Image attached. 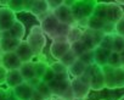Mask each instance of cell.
Instances as JSON below:
<instances>
[{"instance_id": "obj_1", "label": "cell", "mask_w": 124, "mask_h": 100, "mask_svg": "<svg viewBox=\"0 0 124 100\" xmlns=\"http://www.w3.org/2000/svg\"><path fill=\"white\" fill-rule=\"evenodd\" d=\"M96 3L97 1H93V0H88V1H74V4L71 6V11H72V15H73L78 27L85 28V22L93 15Z\"/></svg>"}, {"instance_id": "obj_2", "label": "cell", "mask_w": 124, "mask_h": 100, "mask_svg": "<svg viewBox=\"0 0 124 100\" xmlns=\"http://www.w3.org/2000/svg\"><path fill=\"white\" fill-rule=\"evenodd\" d=\"M27 44L29 45L31 50L33 51L34 56H40L43 50L46 45V35L43 33L39 25L32 26L29 34L27 37Z\"/></svg>"}, {"instance_id": "obj_3", "label": "cell", "mask_w": 124, "mask_h": 100, "mask_svg": "<svg viewBox=\"0 0 124 100\" xmlns=\"http://www.w3.org/2000/svg\"><path fill=\"white\" fill-rule=\"evenodd\" d=\"M105 33L101 32V31H90V29H84L83 32V35L80 38V42L85 45V48L89 50V51H91V50L96 49L102 38H103Z\"/></svg>"}, {"instance_id": "obj_4", "label": "cell", "mask_w": 124, "mask_h": 100, "mask_svg": "<svg viewBox=\"0 0 124 100\" xmlns=\"http://www.w3.org/2000/svg\"><path fill=\"white\" fill-rule=\"evenodd\" d=\"M54 16L57 18V21L60 23H63V25H68V26H77V22L72 15V11H71V8L66 6L62 4L61 6H58L56 10L52 11Z\"/></svg>"}, {"instance_id": "obj_5", "label": "cell", "mask_w": 124, "mask_h": 100, "mask_svg": "<svg viewBox=\"0 0 124 100\" xmlns=\"http://www.w3.org/2000/svg\"><path fill=\"white\" fill-rule=\"evenodd\" d=\"M71 88L73 90L76 100H85L89 96L90 87L79 78H71Z\"/></svg>"}, {"instance_id": "obj_6", "label": "cell", "mask_w": 124, "mask_h": 100, "mask_svg": "<svg viewBox=\"0 0 124 100\" xmlns=\"http://www.w3.org/2000/svg\"><path fill=\"white\" fill-rule=\"evenodd\" d=\"M17 21L16 14L9 8H0V32L9 31L12 25Z\"/></svg>"}, {"instance_id": "obj_7", "label": "cell", "mask_w": 124, "mask_h": 100, "mask_svg": "<svg viewBox=\"0 0 124 100\" xmlns=\"http://www.w3.org/2000/svg\"><path fill=\"white\" fill-rule=\"evenodd\" d=\"M70 50H71V44L67 40H54L50 45V54L56 61H58Z\"/></svg>"}, {"instance_id": "obj_8", "label": "cell", "mask_w": 124, "mask_h": 100, "mask_svg": "<svg viewBox=\"0 0 124 100\" xmlns=\"http://www.w3.org/2000/svg\"><path fill=\"white\" fill-rule=\"evenodd\" d=\"M20 73L22 75V78L24 82H28L31 85H35L40 79L37 78V75H35V67H34V62L31 61V62H26V64H22V66L20 67Z\"/></svg>"}, {"instance_id": "obj_9", "label": "cell", "mask_w": 124, "mask_h": 100, "mask_svg": "<svg viewBox=\"0 0 124 100\" xmlns=\"http://www.w3.org/2000/svg\"><path fill=\"white\" fill-rule=\"evenodd\" d=\"M58 23H60V22L57 21V18H56V17L54 16V14L50 11V12L46 15V17L40 22L39 26H40L43 33L51 39L52 35H54V33H55V31H56V28H57V26H58Z\"/></svg>"}, {"instance_id": "obj_10", "label": "cell", "mask_w": 124, "mask_h": 100, "mask_svg": "<svg viewBox=\"0 0 124 100\" xmlns=\"http://www.w3.org/2000/svg\"><path fill=\"white\" fill-rule=\"evenodd\" d=\"M27 12H31L32 15H34L35 17L49 12V8H47V3L46 0H27V8H26Z\"/></svg>"}, {"instance_id": "obj_11", "label": "cell", "mask_w": 124, "mask_h": 100, "mask_svg": "<svg viewBox=\"0 0 124 100\" xmlns=\"http://www.w3.org/2000/svg\"><path fill=\"white\" fill-rule=\"evenodd\" d=\"M21 40H17L15 38H12L10 35V33L6 32H1V37H0V46H1L3 53H15L16 49L18 46Z\"/></svg>"}, {"instance_id": "obj_12", "label": "cell", "mask_w": 124, "mask_h": 100, "mask_svg": "<svg viewBox=\"0 0 124 100\" xmlns=\"http://www.w3.org/2000/svg\"><path fill=\"white\" fill-rule=\"evenodd\" d=\"M11 92H12V95L15 96V99H17V100H31L32 94L34 92V87L31 85L28 82H23L20 85L11 89Z\"/></svg>"}, {"instance_id": "obj_13", "label": "cell", "mask_w": 124, "mask_h": 100, "mask_svg": "<svg viewBox=\"0 0 124 100\" xmlns=\"http://www.w3.org/2000/svg\"><path fill=\"white\" fill-rule=\"evenodd\" d=\"M0 65L8 71H12V70H20L22 62L20 61V59L15 53H5L0 58Z\"/></svg>"}, {"instance_id": "obj_14", "label": "cell", "mask_w": 124, "mask_h": 100, "mask_svg": "<svg viewBox=\"0 0 124 100\" xmlns=\"http://www.w3.org/2000/svg\"><path fill=\"white\" fill-rule=\"evenodd\" d=\"M124 10L122 6H119L116 3H107V15H106V21L108 23L116 25L119 20L123 18Z\"/></svg>"}, {"instance_id": "obj_15", "label": "cell", "mask_w": 124, "mask_h": 100, "mask_svg": "<svg viewBox=\"0 0 124 100\" xmlns=\"http://www.w3.org/2000/svg\"><path fill=\"white\" fill-rule=\"evenodd\" d=\"M15 54L17 55V58L20 59V61L22 64L31 62L33 60V58H34V54H33V51L31 50V48H29V45L27 44L26 40H21L20 42Z\"/></svg>"}, {"instance_id": "obj_16", "label": "cell", "mask_w": 124, "mask_h": 100, "mask_svg": "<svg viewBox=\"0 0 124 100\" xmlns=\"http://www.w3.org/2000/svg\"><path fill=\"white\" fill-rule=\"evenodd\" d=\"M71 84V79H65V81H57V79H52L51 82L47 83L50 90H51V94L55 95V96H60L62 93H63Z\"/></svg>"}, {"instance_id": "obj_17", "label": "cell", "mask_w": 124, "mask_h": 100, "mask_svg": "<svg viewBox=\"0 0 124 100\" xmlns=\"http://www.w3.org/2000/svg\"><path fill=\"white\" fill-rule=\"evenodd\" d=\"M89 87H90V90H95V92H100L105 88V77H103V72L101 67L91 76Z\"/></svg>"}, {"instance_id": "obj_18", "label": "cell", "mask_w": 124, "mask_h": 100, "mask_svg": "<svg viewBox=\"0 0 124 100\" xmlns=\"http://www.w3.org/2000/svg\"><path fill=\"white\" fill-rule=\"evenodd\" d=\"M94 51V64L99 67H103L107 65V61H108V56L112 51H108L106 49H102L100 46H97L96 49L93 50Z\"/></svg>"}, {"instance_id": "obj_19", "label": "cell", "mask_w": 124, "mask_h": 100, "mask_svg": "<svg viewBox=\"0 0 124 100\" xmlns=\"http://www.w3.org/2000/svg\"><path fill=\"white\" fill-rule=\"evenodd\" d=\"M23 78H22V75L20 73L18 70H12V71H8V75H6V82L5 84L8 85L9 89H14L15 87L20 85L21 83H23Z\"/></svg>"}, {"instance_id": "obj_20", "label": "cell", "mask_w": 124, "mask_h": 100, "mask_svg": "<svg viewBox=\"0 0 124 100\" xmlns=\"http://www.w3.org/2000/svg\"><path fill=\"white\" fill-rule=\"evenodd\" d=\"M106 23H107V21L101 20V18H99V17L91 15V16L86 20V22H85V29L101 31V32H102L103 28H105V26H106Z\"/></svg>"}, {"instance_id": "obj_21", "label": "cell", "mask_w": 124, "mask_h": 100, "mask_svg": "<svg viewBox=\"0 0 124 100\" xmlns=\"http://www.w3.org/2000/svg\"><path fill=\"white\" fill-rule=\"evenodd\" d=\"M8 32L10 33V35H11L12 38H15V39H17V40H23V38H24V35H26V27H24V25H23L21 21L17 20Z\"/></svg>"}, {"instance_id": "obj_22", "label": "cell", "mask_w": 124, "mask_h": 100, "mask_svg": "<svg viewBox=\"0 0 124 100\" xmlns=\"http://www.w3.org/2000/svg\"><path fill=\"white\" fill-rule=\"evenodd\" d=\"M113 67H109L108 65L102 67L103 77H105V88L108 89H116V83H114V76H113Z\"/></svg>"}, {"instance_id": "obj_23", "label": "cell", "mask_w": 124, "mask_h": 100, "mask_svg": "<svg viewBox=\"0 0 124 100\" xmlns=\"http://www.w3.org/2000/svg\"><path fill=\"white\" fill-rule=\"evenodd\" d=\"M85 70H86V66H85L80 60H77V61L68 68V75H70V77H72V78H79L80 76L84 75Z\"/></svg>"}, {"instance_id": "obj_24", "label": "cell", "mask_w": 124, "mask_h": 100, "mask_svg": "<svg viewBox=\"0 0 124 100\" xmlns=\"http://www.w3.org/2000/svg\"><path fill=\"white\" fill-rule=\"evenodd\" d=\"M71 29V26L68 25H63V23H58L51 40H67V34Z\"/></svg>"}, {"instance_id": "obj_25", "label": "cell", "mask_w": 124, "mask_h": 100, "mask_svg": "<svg viewBox=\"0 0 124 100\" xmlns=\"http://www.w3.org/2000/svg\"><path fill=\"white\" fill-rule=\"evenodd\" d=\"M83 32H84L83 28H80L78 26H72L70 32H68V34H67V42L70 44H73V43L80 40V38L83 35Z\"/></svg>"}, {"instance_id": "obj_26", "label": "cell", "mask_w": 124, "mask_h": 100, "mask_svg": "<svg viewBox=\"0 0 124 100\" xmlns=\"http://www.w3.org/2000/svg\"><path fill=\"white\" fill-rule=\"evenodd\" d=\"M12 12H22L26 11L27 8V0H9L8 1V6Z\"/></svg>"}, {"instance_id": "obj_27", "label": "cell", "mask_w": 124, "mask_h": 100, "mask_svg": "<svg viewBox=\"0 0 124 100\" xmlns=\"http://www.w3.org/2000/svg\"><path fill=\"white\" fill-rule=\"evenodd\" d=\"M34 89H35L39 94H41L46 100H49V99L52 96L51 90H50V88H49L47 83H45V82H43V81H39V82L34 85Z\"/></svg>"}, {"instance_id": "obj_28", "label": "cell", "mask_w": 124, "mask_h": 100, "mask_svg": "<svg viewBox=\"0 0 124 100\" xmlns=\"http://www.w3.org/2000/svg\"><path fill=\"white\" fill-rule=\"evenodd\" d=\"M78 60V58H77V55L72 51V50H70V51L68 53H66L63 56H62L58 61L62 64V65H63V66H66L67 68H70L76 61Z\"/></svg>"}, {"instance_id": "obj_29", "label": "cell", "mask_w": 124, "mask_h": 100, "mask_svg": "<svg viewBox=\"0 0 124 100\" xmlns=\"http://www.w3.org/2000/svg\"><path fill=\"white\" fill-rule=\"evenodd\" d=\"M114 76V83H116V89L117 88H124V67H117L113 71Z\"/></svg>"}, {"instance_id": "obj_30", "label": "cell", "mask_w": 124, "mask_h": 100, "mask_svg": "<svg viewBox=\"0 0 124 100\" xmlns=\"http://www.w3.org/2000/svg\"><path fill=\"white\" fill-rule=\"evenodd\" d=\"M94 16L105 20L106 21V15H107V3H96L95 8H94Z\"/></svg>"}, {"instance_id": "obj_31", "label": "cell", "mask_w": 124, "mask_h": 100, "mask_svg": "<svg viewBox=\"0 0 124 100\" xmlns=\"http://www.w3.org/2000/svg\"><path fill=\"white\" fill-rule=\"evenodd\" d=\"M124 50V37L113 34V45H112V51L113 53H122Z\"/></svg>"}, {"instance_id": "obj_32", "label": "cell", "mask_w": 124, "mask_h": 100, "mask_svg": "<svg viewBox=\"0 0 124 100\" xmlns=\"http://www.w3.org/2000/svg\"><path fill=\"white\" fill-rule=\"evenodd\" d=\"M34 67H35V75H37V78L41 81L43 76L45 75V72L47 71L49 68V65L44 61H37L34 62Z\"/></svg>"}, {"instance_id": "obj_33", "label": "cell", "mask_w": 124, "mask_h": 100, "mask_svg": "<svg viewBox=\"0 0 124 100\" xmlns=\"http://www.w3.org/2000/svg\"><path fill=\"white\" fill-rule=\"evenodd\" d=\"M71 50L77 55V58H79V56H82L83 54H85L86 51H89V50L85 48V45H84L80 40H78V42L71 44Z\"/></svg>"}, {"instance_id": "obj_34", "label": "cell", "mask_w": 124, "mask_h": 100, "mask_svg": "<svg viewBox=\"0 0 124 100\" xmlns=\"http://www.w3.org/2000/svg\"><path fill=\"white\" fill-rule=\"evenodd\" d=\"M112 45H113V34H105L99 46L108 50V51H112Z\"/></svg>"}, {"instance_id": "obj_35", "label": "cell", "mask_w": 124, "mask_h": 100, "mask_svg": "<svg viewBox=\"0 0 124 100\" xmlns=\"http://www.w3.org/2000/svg\"><path fill=\"white\" fill-rule=\"evenodd\" d=\"M50 68L51 71L55 73V75H62V73H68V68L66 66H63L60 61H55L50 65Z\"/></svg>"}, {"instance_id": "obj_36", "label": "cell", "mask_w": 124, "mask_h": 100, "mask_svg": "<svg viewBox=\"0 0 124 100\" xmlns=\"http://www.w3.org/2000/svg\"><path fill=\"white\" fill-rule=\"evenodd\" d=\"M78 60H80L85 66H90V65H94V51H86L85 54H83L82 56L78 58Z\"/></svg>"}, {"instance_id": "obj_37", "label": "cell", "mask_w": 124, "mask_h": 100, "mask_svg": "<svg viewBox=\"0 0 124 100\" xmlns=\"http://www.w3.org/2000/svg\"><path fill=\"white\" fill-rule=\"evenodd\" d=\"M107 65L109 67H113V68H117V67H120V61H119V54L117 53H111L109 56H108V61H107Z\"/></svg>"}, {"instance_id": "obj_38", "label": "cell", "mask_w": 124, "mask_h": 100, "mask_svg": "<svg viewBox=\"0 0 124 100\" xmlns=\"http://www.w3.org/2000/svg\"><path fill=\"white\" fill-rule=\"evenodd\" d=\"M58 98L62 99V100H76L74 94H73V90H72V88H71V84H70V87H68L63 93H62Z\"/></svg>"}, {"instance_id": "obj_39", "label": "cell", "mask_w": 124, "mask_h": 100, "mask_svg": "<svg viewBox=\"0 0 124 100\" xmlns=\"http://www.w3.org/2000/svg\"><path fill=\"white\" fill-rule=\"evenodd\" d=\"M114 34L124 37V18L119 20L116 25H114Z\"/></svg>"}, {"instance_id": "obj_40", "label": "cell", "mask_w": 124, "mask_h": 100, "mask_svg": "<svg viewBox=\"0 0 124 100\" xmlns=\"http://www.w3.org/2000/svg\"><path fill=\"white\" fill-rule=\"evenodd\" d=\"M46 3H47L49 10L52 12L54 10H56L58 6H61L62 4H63V0H46Z\"/></svg>"}, {"instance_id": "obj_41", "label": "cell", "mask_w": 124, "mask_h": 100, "mask_svg": "<svg viewBox=\"0 0 124 100\" xmlns=\"http://www.w3.org/2000/svg\"><path fill=\"white\" fill-rule=\"evenodd\" d=\"M54 78H55V73L51 71V68H50V66H49V68H47V71L45 72V75L43 76L41 81L45 82V83H49V82H51Z\"/></svg>"}, {"instance_id": "obj_42", "label": "cell", "mask_w": 124, "mask_h": 100, "mask_svg": "<svg viewBox=\"0 0 124 100\" xmlns=\"http://www.w3.org/2000/svg\"><path fill=\"white\" fill-rule=\"evenodd\" d=\"M6 75H8V70L4 68L1 65H0V85L5 84V82H6Z\"/></svg>"}, {"instance_id": "obj_43", "label": "cell", "mask_w": 124, "mask_h": 100, "mask_svg": "<svg viewBox=\"0 0 124 100\" xmlns=\"http://www.w3.org/2000/svg\"><path fill=\"white\" fill-rule=\"evenodd\" d=\"M0 100H10V96H9V90L4 89L0 87Z\"/></svg>"}, {"instance_id": "obj_44", "label": "cell", "mask_w": 124, "mask_h": 100, "mask_svg": "<svg viewBox=\"0 0 124 100\" xmlns=\"http://www.w3.org/2000/svg\"><path fill=\"white\" fill-rule=\"evenodd\" d=\"M31 100H46L41 94H39L35 89H34V92H33V94H32V98H31Z\"/></svg>"}, {"instance_id": "obj_45", "label": "cell", "mask_w": 124, "mask_h": 100, "mask_svg": "<svg viewBox=\"0 0 124 100\" xmlns=\"http://www.w3.org/2000/svg\"><path fill=\"white\" fill-rule=\"evenodd\" d=\"M119 61H120V66L124 67V50L122 53H119Z\"/></svg>"}, {"instance_id": "obj_46", "label": "cell", "mask_w": 124, "mask_h": 100, "mask_svg": "<svg viewBox=\"0 0 124 100\" xmlns=\"http://www.w3.org/2000/svg\"><path fill=\"white\" fill-rule=\"evenodd\" d=\"M3 54H4V53H3V50H1V46H0V58L3 56Z\"/></svg>"}, {"instance_id": "obj_47", "label": "cell", "mask_w": 124, "mask_h": 100, "mask_svg": "<svg viewBox=\"0 0 124 100\" xmlns=\"http://www.w3.org/2000/svg\"><path fill=\"white\" fill-rule=\"evenodd\" d=\"M9 96H10V94H9ZM10 100H17V99H15V96H14V95H12V99H11V98H10Z\"/></svg>"}, {"instance_id": "obj_48", "label": "cell", "mask_w": 124, "mask_h": 100, "mask_svg": "<svg viewBox=\"0 0 124 100\" xmlns=\"http://www.w3.org/2000/svg\"><path fill=\"white\" fill-rule=\"evenodd\" d=\"M119 100H124V95H123V96H122V98H120Z\"/></svg>"}, {"instance_id": "obj_49", "label": "cell", "mask_w": 124, "mask_h": 100, "mask_svg": "<svg viewBox=\"0 0 124 100\" xmlns=\"http://www.w3.org/2000/svg\"><path fill=\"white\" fill-rule=\"evenodd\" d=\"M56 100H62V99H60V98H56Z\"/></svg>"}, {"instance_id": "obj_50", "label": "cell", "mask_w": 124, "mask_h": 100, "mask_svg": "<svg viewBox=\"0 0 124 100\" xmlns=\"http://www.w3.org/2000/svg\"><path fill=\"white\" fill-rule=\"evenodd\" d=\"M0 37H1V32H0Z\"/></svg>"}, {"instance_id": "obj_51", "label": "cell", "mask_w": 124, "mask_h": 100, "mask_svg": "<svg viewBox=\"0 0 124 100\" xmlns=\"http://www.w3.org/2000/svg\"><path fill=\"white\" fill-rule=\"evenodd\" d=\"M123 18H124V14H123Z\"/></svg>"}]
</instances>
